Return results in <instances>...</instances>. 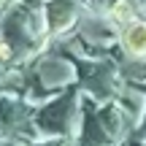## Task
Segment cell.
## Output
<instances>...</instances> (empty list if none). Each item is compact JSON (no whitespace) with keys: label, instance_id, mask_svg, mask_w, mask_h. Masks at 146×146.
<instances>
[{"label":"cell","instance_id":"obj_2","mask_svg":"<svg viewBox=\"0 0 146 146\" xmlns=\"http://www.w3.org/2000/svg\"><path fill=\"white\" fill-rule=\"evenodd\" d=\"M111 16H114L116 22H122V25H133V19H135V11H133V5L127 3V0H116L114 8H111Z\"/></svg>","mask_w":146,"mask_h":146},{"label":"cell","instance_id":"obj_1","mask_svg":"<svg viewBox=\"0 0 146 146\" xmlns=\"http://www.w3.org/2000/svg\"><path fill=\"white\" fill-rule=\"evenodd\" d=\"M122 43L130 54L135 57H146V22H133L127 25L125 35H122Z\"/></svg>","mask_w":146,"mask_h":146}]
</instances>
